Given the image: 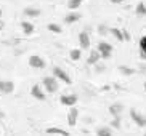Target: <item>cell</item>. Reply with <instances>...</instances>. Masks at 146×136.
Returning a JSON list of instances; mask_svg holds the SVG:
<instances>
[{
    "label": "cell",
    "instance_id": "d6a6232c",
    "mask_svg": "<svg viewBox=\"0 0 146 136\" xmlns=\"http://www.w3.org/2000/svg\"><path fill=\"white\" fill-rule=\"evenodd\" d=\"M145 136H146V133H145Z\"/></svg>",
    "mask_w": 146,
    "mask_h": 136
},
{
    "label": "cell",
    "instance_id": "2e32d148",
    "mask_svg": "<svg viewBox=\"0 0 146 136\" xmlns=\"http://www.w3.org/2000/svg\"><path fill=\"white\" fill-rule=\"evenodd\" d=\"M39 15H40V10L39 8H34V7H27V8H24V16L37 18Z\"/></svg>",
    "mask_w": 146,
    "mask_h": 136
},
{
    "label": "cell",
    "instance_id": "d4e9b609",
    "mask_svg": "<svg viewBox=\"0 0 146 136\" xmlns=\"http://www.w3.org/2000/svg\"><path fill=\"white\" fill-rule=\"evenodd\" d=\"M111 127L116 128V130H119L120 128V119H112L111 120Z\"/></svg>",
    "mask_w": 146,
    "mask_h": 136
},
{
    "label": "cell",
    "instance_id": "ffe728a7",
    "mask_svg": "<svg viewBox=\"0 0 146 136\" xmlns=\"http://www.w3.org/2000/svg\"><path fill=\"white\" fill-rule=\"evenodd\" d=\"M140 56L143 59H146V35L140 40Z\"/></svg>",
    "mask_w": 146,
    "mask_h": 136
},
{
    "label": "cell",
    "instance_id": "f1b7e54d",
    "mask_svg": "<svg viewBox=\"0 0 146 136\" xmlns=\"http://www.w3.org/2000/svg\"><path fill=\"white\" fill-rule=\"evenodd\" d=\"M3 27H5V22H3V21H0V30L3 29Z\"/></svg>",
    "mask_w": 146,
    "mask_h": 136
},
{
    "label": "cell",
    "instance_id": "1f68e13d",
    "mask_svg": "<svg viewBox=\"0 0 146 136\" xmlns=\"http://www.w3.org/2000/svg\"><path fill=\"white\" fill-rule=\"evenodd\" d=\"M0 18H2V10H0Z\"/></svg>",
    "mask_w": 146,
    "mask_h": 136
},
{
    "label": "cell",
    "instance_id": "277c9868",
    "mask_svg": "<svg viewBox=\"0 0 146 136\" xmlns=\"http://www.w3.org/2000/svg\"><path fill=\"white\" fill-rule=\"evenodd\" d=\"M130 117L138 127H146V117L143 114H140L137 109H130Z\"/></svg>",
    "mask_w": 146,
    "mask_h": 136
},
{
    "label": "cell",
    "instance_id": "7a4b0ae2",
    "mask_svg": "<svg viewBox=\"0 0 146 136\" xmlns=\"http://www.w3.org/2000/svg\"><path fill=\"white\" fill-rule=\"evenodd\" d=\"M53 77H55V79H56L58 82L61 80L63 83H68V85L71 83V82H72V80H71V77L68 75V72H66L64 69H61L60 66L53 67Z\"/></svg>",
    "mask_w": 146,
    "mask_h": 136
},
{
    "label": "cell",
    "instance_id": "7402d4cb",
    "mask_svg": "<svg viewBox=\"0 0 146 136\" xmlns=\"http://www.w3.org/2000/svg\"><path fill=\"white\" fill-rule=\"evenodd\" d=\"M48 30H50V32H53V34H61V32H63L61 26L55 24V22H50V24H48Z\"/></svg>",
    "mask_w": 146,
    "mask_h": 136
},
{
    "label": "cell",
    "instance_id": "8992f818",
    "mask_svg": "<svg viewBox=\"0 0 146 136\" xmlns=\"http://www.w3.org/2000/svg\"><path fill=\"white\" fill-rule=\"evenodd\" d=\"M60 102L63 106L72 107V106H76V102H77V94H63L60 98Z\"/></svg>",
    "mask_w": 146,
    "mask_h": 136
},
{
    "label": "cell",
    "instance_id": "cb8c5ba5",
    "mask_svg": "<svg viewBox=\"0 0 146 136\" xmlns=\"http://www.w3.org/2000/svg\"><path fill=\"white\" fill-rule=\"evenodd\" d=\"M119 71H120L122 74H125V75H132V74L137 72L135 69H132V67H125V66H119Z\"/></svg>",
    "mask_w": 146,
    "mask_h": 136
},
{
    "label": "cell",
    "instance_id": "d6986e66",
    "mask_svg": "<svg viewBox=\"0 0 146 136\" xmlns=\"http://www.w3.org/2000/svg\"><path fill=\"white\" fill-rule=\"evenodd\" d=\"M82 2H84V0H69L68 2V8L71 10V11H76V10L80 7Z\"/></svg>",
    "mask_w": 146,
    "mask_h": 136
},
{
    "label": "cell",
    "instance_id": "8fae6325",
    "mask_svg": "<svg viewBox=\"0 0 146 136\" xmlns=\"http://www.w3.org/2000/svg\"><path fill=\"white\" fill-rule=\"evenodd\" d=\"M31 94H32V98L39 99V101H43L45 99V93H43V90L40 88V85H34L31 88Z\"/></svg>",
    "mask_w": 146,
    "mask_h": 136
},
{
    "label": "cell",
    "instance_id": "52a82bcc",
    "mask_svg": "<svg viewBox=\"0 0 146 136\" xmlns=\"http://www.w3.org/2000/svg\"><path fill=\"white\" fill-rule=\"evenodd\" d=\"M122 112H124V106L120 102H116V104H111L109 106V114L112 115V119H120Z\"/></svg>",
    "mask_w": 146,
    "mask_h": 136
},
{
    "label": "cell",
    "instance_id": "30bf717a",
    "mask_svg": "<svg viewBox=\"0 0 146 136\" xmlns=\"http://www.w3.org/2000/svg\"><path fill=\"white\" fill-rule=\"evenodd\" d=\"M80 18H82V15L79 11H71L64 16V22L66 24H74V22H77Z\"/></svg>",
    "mask_w": 146,
    "mask_h": 136
},
{
    "label": "cell",
    "instance_id": "9c48e42d",
    "mask_svg": "<svg viewBox=\"0 0 146 136\" xmlns=\"http://www.w3.org/2000/svg\"><path fill=\"white\" fill-rule=\"evenodd\" d=\"M77 117H79V111L76 109V106H72L71 109H69V112H68V123L71 125V127H76V123H77Z\"/></svg>",
    "mask_w": 146,
    "mask_h": 136
},
{
    "label": "cell",
    "instance_id": "4fadbf2b",
    "mask_svg": "<svg viewBox=\"0 0 146 136\" xmlns=\"http://www.w3.org/2000/svg\"><path fill=\"white\" fill-rule=\"evenodd\" d=\"M100 59H101V55L98 53V50H92L90 55H88V59H87V64L95 66L96 63H100Z\"/></svg>",
    "mask_w": 146,
    "mask_h": 136
},
{
    "label": "cell",
    "instance_id": "7c38bea8",
    "mask_svg": "<svg viewBox=\"0 0 146 136\" xmlns=\"http://www.w3.org/2000/svg\"><path fill=\"white\" fill-rule=\"evenodd\" d=\"M79 43H80V48H84V50H87L90 47V37H88V34L85 30H82L79 34Z\"/></svg>",
    "mask_w": 146,
    "mask_h": 136
},
{
    "label": "cell",
    "instance_id": "3957f363",
    "mask_svg": "<svg viewBox=\"0 0 146 136\" xmlns=\"http://www.w3.org/2000/svg\"><path fill=\"white\" fill-rule=\"evenodd\" d=\"M98 53L101 55V59H108L112 55V45L108 42H100L98 43Z\"/></svg>",
    "mask_w": 146,
    "mask_h": 136
},
{
    "label": "cell",
    "instance_id": "e0dca14e",
    "mask_svg": "<svg viewBox=\"0 0 146 136\" xmlns=\"http://www.w3.org/2000/svg\"><path fill=\"white\" fill-rule=\"evenodd\" d=\"M96 136H112V130L109 127H100L96 130Z\"/></svg>",
    "mask_w": 146,
    "mask_h": 136
},
{
    "label": "cell",
    "instance_id": "9a60e30c",
    "mask_svg": "<svg viewBox=\"0 0 146 136\" xmlns=\"http://www.w3.org/2000/svg\"><path fill=\"white\" fill-rule=\"evenodd\" d=\"M21 29H23V34L31 35L34 32V24L29 22V21H21Z\"/></svg>",
    "mask_w": 146,
    "mask_h": 136
},
{
    "label": "cell",
    "instance_id": "4316f807",
    "mask_svg": "<svg viewBox=\"0 0 146 136\" xmlns=\"http://www.w3.org/2000/svg\"><path fill=\"white\" fill-rule=\"evenodd\" d=\"M100 32H101V34H103V35H106V32H108V29H106V27H104V26H100Z\"/></svg>",
    "mask_w": 146,
    "mask_h": 136
},
{
    "label": "cell",
    "instance_id": "484cf974",
    "mask_svg": "<svg viewBox=\"0 0 146 136\" xmlns=\"http://www.w3.org/2000/svg\"><path fill=\"white\" fill-rule=\"evenodd\" d=\"M95 71H96V72H103V71H104V66H103V64H98V63H96V64H95Z\"/></svg>",
    "mask_w": 146,
    "mask_h": 136
},
{
    "label": "cell",
    "instance_id": "6da1fadb",
    "mask_svg": "<svg viewBox=\"0 0 146 136\" xmlns=\"http://www.w3.org/2000/svg\"><path fill=\"white\" fill-rule=\"evenodd\" d=\"M42 85L45 86V91L47 93H56L58 91V88H60V82L56 80L55 77H45L42 80Z\"/></svg>",
    "mask_w": 146,
    "mask_h": 136
},
{
    "label": "cell",
    "instance_id": "5bb4252c",
    "mask_svg": "<svg viewBox=\"0 0 146 136\" xmlns=\"http://www.w3.org/2000/svg\"><path fill=\"white\" fill-rule=\"evenodd\" d=\"M48 135H58V136H69V131H66L64 128H58V127H50L47 128Z\"/></svg>",
    "mask_w": 146,
    "mask_h": 136
},
{
    "label": "cell",
    "instance_id": "44dd1931",
    "mask_svg": "<svg viewBox=\"0 0 146 136\" xmlns=\"http://www.w3.org/2000/svg\"><path fill=\"white\" fill-rule=\"evenodd\" d=\"M135 11H137L138 16H146V5L143 3V2H140V3L137 5V10H135Z\"/></svg>",
    "mask_w": 146,
    "mask_h": 136
},
{
    "label": "cell",
    "instance_id": "4dcf8cb0",
    "mask_svg": "<svg viewBox=\"0 0 146 136\" xmlns=\"http://www.w3.org/2000/svg\"><path fill=\"white\" fill-rule=\"evenodd\" d=\"M145 91H146V82H145Z\"/></svg>",
    "mask_w": 146,
    "mask_h": 136
},
{
    "label": "cell",
    "instance_id": "5b68a950",
    "mask_svg": "<svg viewBox=\"0 0 146 136\" xmlns=\"http://www.w3.org/2000/svg\"><path fill=\"white\" fill-rule=\"evenodd\" d=\"M29 66L34 69H43L45 67V59L42 56H37V55H32L29 58Z\"/></svg>",
    "mask_w": 146,
    "mask_h": 136
},
{
    "label": "cell",
    "instance_id": "ac0fdd59",
    "mask_svg": "<svg viewBox=\"0 0 146 136\" xmlns=\"http://www.w3.org/2000/svg\"><path fill=\"white\" fill-rule=\"evenodd\" d=\"M109 32H111V34L114 35V37L119 40V42H124V32H122L120 29H117V27H112V29H109Z\"/></svg>",
    "mask_w": 146,
    "mask_h": 136
},
{
    "label": "cell",
    "instance_id": "f546056e",
    "mask_svg": "<svg viewBox=\"0 0 146 136\" xmlns=\"http://www.w3.org/2000/svg\"><path fill=\"white\" fill-rule=\"evenodd\" d=\"M3 117H5V114H3V112H2V111H0V120L3 119Z\"/></svg>",
    "mask_w": 146,
    "mask_h": 136
},
{
    "label": "cell",
    "instance_id": "ba28073f",
    "mask_svg": "<svg viewBox=\"0 0 146 136\" xmlns=\"http://www.w3.org/2000/svg\"><path fill=\"white\" fill-rule=\"evenodd\" d=\"M13 90H15V83H13V82L0 80V93L8 94V93H13Z\"/></svg>",
    "mask_w": 146,
    "mask_h": 136
},
{
    "label": "cell",
    "instance_id": "83f0119b",
    "mask_svg": "<svg viewBox=\"0 0 146 136\" xmlns=\"http://www.w3.org/2000/svg\"><path fill=\"white\" fill-rule=\"evenodd\" d=\"M122 2H125V0H111V3H122Z\"/></svg>",
    "mask_w": 146,
    "mask_h": 136
},
{
    "label": "cell",
    "instance_id": "603a6c76",
    "mask_svg": "<svg viewBox=\"0 0 146 136\" xmlns=\"http://www.w3.org/2000/svg\"><path fill=\"white\" fill-rule=\"evenodd\" d=\"M80 55H82L80 50H77V48L69 51V56H71V59H72V61H79V59H80Z\"/></svg>",
    "mask_w": 146,
    "mask_h": 136
}]
</instances>
